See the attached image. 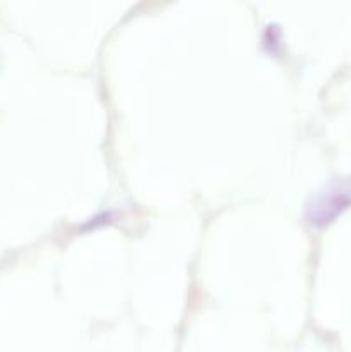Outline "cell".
I'll return each instance as SVG.
<instances>
[{"mask_svg": "<svg viewBox=\"0 0 351 352\" xmlns=\"http://www.w3.org/2000/svg\"><path fill=\"white\" fill-rule=\"evenodd\" d=\"M351 201V181L334 182L326 192H320L310 206L312 219L327 220Z\"/></svg>", "mask_w": 351, "mask_h": 352, "instance_id": "6da1fadb", "label": "cell"}]
</instances>
